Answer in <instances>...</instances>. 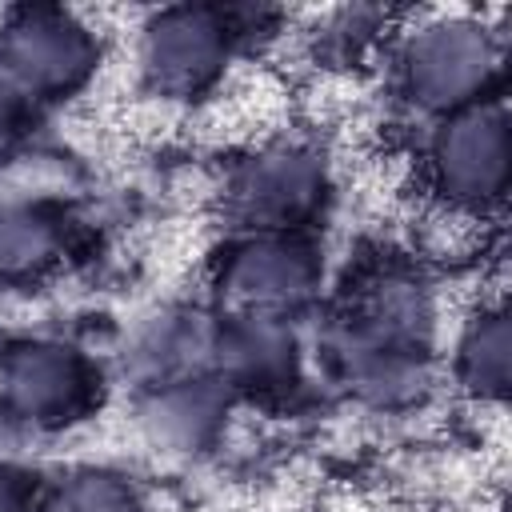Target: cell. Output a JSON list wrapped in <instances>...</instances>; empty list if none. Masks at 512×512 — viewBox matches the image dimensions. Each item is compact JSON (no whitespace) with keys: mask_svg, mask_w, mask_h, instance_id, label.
I'll list each match as a JSON object with an SVG mask.
<instances>
[{"mask_svg":"<svg viewBox=\"0 0 512 512\" xmlns=\"http://www.w3.org/2000/svg\"><path fill=\"white\" fill-rule=\"evenodd\" d=\"M4 72L36 92H56L76 84L88 72L92 48L80 24H72L60 12H24L0 48Z\"/></svg>","mask_w":512,"mask_h":512,"instance_id":"obj_1","label":"cell"},{"mask_svg":"<svg viewBox=\"0 0 512 512\" xmlns=\"http://www.w3.org/2000/svg\"><path fill=\"white\" fill-rule=\"evenodd\" d=\"M488 72V44L468 24H436L408 52V84L428 104L468 100Z\"/></svg>","mask_w":512,"mask_h":512,"instance_id":"obj_2","label":"cell"},{"mask_svg":"<svg viewBox=\"0 0 512 512\" xmlns=\"http://www.w3.org/2000/svg\"><path fill=\"white\" fill-rule=\"evenodd\" d=\"M224 56V28L212 20V12H168L148 28V72L156 84L172 92L200 88Z\"/></svg>","mask_w":512,"mask_h":512,"instance_id":"obj_3","label":"cell"},{"mask_svg":"<svg viewBox=\"0 0 512 512\" xmlns=\"http://www.w3.org/2000/svg\"><path fill=\"white\" fill-rule=\"evenodd\" d=\"M84 388V368L64 348H20L4 364V396L28 420H68Z\"/></svg>","mask_w":512,"mask_h":512,"instance_id":"obj_4","label":"cell"},{"mask_svg":"<svg viewBox=\"0 0 512 512\" xmlns=\"http://www.w3.org/2000/svg\"><path fill=\"white\" fill-rule=\"evenodd\" d=\"M436 168H440L444 188H452V196H460V200L496 196V188L504 180V128H500V120L472 112L460 124H452L440 140Z\"/></svg>","mask_w":512,"mask_h":512,"instance_id":"obj_5","label":"cell"},{"mask_svg":"<svg viewBox=\"0 0 512 512\" xmlns=\"http://www.w3.org/2000/svg\"><path fill=\"white\" fill-rule=\"evenodd\" d=\"M236 196H240V204L252 220L288 224V220H296L300 212L312 208L316 172L296 152H272V156H260L256 164L244 168V176L236 184Z\"/></svg>","mask_w":512,"mask_h":512,"instance_id":"obj_6","label":"cell"},{"mask_svg":"<svg viewBox=\"0 0 512 512\" xmlns=\"http://www.w3.org/2000/svg\"><path fill=\"white\" fill-rule=\"evenodd\" d=\"M304 280H308V264L300 260V252H292L284 244L248 248L232 264V292L252 300V304L292 300L304 292Z\"/></svg>","mask_w":512,"mask_h":512,"instance_id":"obj_7","label":"cell"},{"mask_svg":"<svg viewBox=\"0 0 512 512\" xmlns=\"http://www.w3.org/2000/svg\"><path fill=\"white\" fill-rule=\"evenodd\" d=\"M56 252L52 220L32 208H0V272H36Z\"/></svg>","mask_w":512,"mask_h":512,"instance_id":"obj_8","label":"cell"},{"mask_svg":"<svg viewBox=\"0 0 512 512\" xmlns=\"http://www.w3.org/2000/svg\"><path fill=\"white\" fill-rule=\"evenodd\" d=\"M52 512H132V496L108 476H80L56 496Z\"/></svg>","mask_w":512,"mask_h":512,"instance_id":"obj_9","label":"cell"},{"mask_svg":"<svg viewBox=\"0 0 512 512\" xmlns=\"http://www.w3.org/2000/svg\"><path fill=\"white\" fill-rule=\"evenodd\" d=\"M0 512H20V488L8 472H0Z\"/></svg>","mask_w":512,"mask_h":512,"instance_id":"obj_10","label":"cell"},{"mask_svg":"<svg viewBox=\"0 0 512 512\" xmlns=\"http://www.w3.org/2000/svg\"><path fill=\"white\" fill-rule=\"evenodd\" d=\"M8 132H12V92H8L4 80H0V148H4Z\"/></svg>","mask_w":512,"mask_h":512,"instance_id":"obj_11","label":"cell"}]
</instances>
